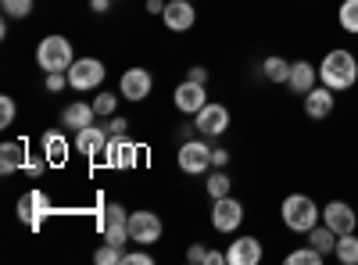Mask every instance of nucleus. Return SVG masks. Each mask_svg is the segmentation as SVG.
<instances>
[{"label":"nucleus","mask_w":358,"mask_h":265,"mask_svg":"<svg viewBox=\"0 0 358 265\" xmlns=\"http://www.w3.org/2000/svg\"><path fill=\"white\" fill-rule=\"evenodd\" d=\"M15 115H18L15 97H0V129H8V126L15 122Z\"/></svg>","instance_id":"obj_32"},{"label":"nucleus","mask_w":358,"mask_h":265,"mask_svg":"<svg viewBox=\"0 0 358 265\" xmlns=\"http://www.w3.org/2000/svg\"><path fill=\"white\" fill-rule=\"evenodd\" d=\"M94 262L97 265H115V262H122V248H118V244H108L104 241V248L94 255Z\"/></svg>","instance_id":"obj_31"},{"label":"nucleus","mask_w":358,"mask_h":265,"mask_svg":"<svg viewBox=\"0 0 358 265\" xmlns=\"http://www.w3.org/2000/svg\"><path fill=\"white\" fill-rule=\"evenodd\" d=\"M162 219L155 212H129V241L140 248H151L162 241Z\"/></svg>","instance_id":"obj_9"},{"label":"nucleus","mask_w":358,"mask_h":265,"mask_svg":"<svg viewBox=\"0 0 358 265\" xmlns=\"http://www.w3.org/2000/svg\"><path fill=\"white\" fill-rule=\"evenodd\" d=\"M40 147H43V158H47L50 165H62L76 143H69V140H65V133H57V129H54V133H43Z\"/></svg>","instance_id":"obj_22"},{"label":"nucleus","mask_w":358,"mask_h":265,"mask_svg":"<svg viewBox=\"0 0 358 265\" xmlns=\"http://www.w3.org/2000/svg\"><path fill=\"white\" fill-rule=\"evenodd\" d=\"M262 241L258 237H236V241H229V248H226V262L229 265H258L262 262Z\"/></svg>","instance_id":"obj_17"},{"label":"nucleus","mask_w":358,"mask_h":265,"mask_svg":"<svg viewBox=\"0 0 358 265\" xmlns=\"http://www.w3.org/2000/svg\"><path fill=\"white\" fill-rule=\"evenodd\" d=\"M104 147H108V129H101V126H86L76 133V151L86 158H101Z\"/></svg>","instance_id":"obj_19"},{"label":"nucleus","mask_w":358,"mask_h":265,"mask_svg":"<svg viewBox=\"0 0 358 265\" xmlns=\"http://www.w3.org/2000/svg\"><path fill=\"white\" fill-rule=\"evenodd\" d=\"M172 101H176V108L183 111V115H197V111H201V108L208 104L204 83H194V79L179 83V86H176V94H172Z\"/></svg>","instance_id":"obj_15"},{"label":"nucleus","mask_w":358,"mask_h":265,"mask_svg":"<svg viewBox=\"0 0 358 265\" xmlns=\"http://www.w3.org/2000/svg\"><path fill=\"white\" fill-rule=\"evenodd\" d=\"M90 104H94V111L101 115V119H111V115H115V108H118V97L115 94H108V90H101L94 101H90Z\"/></svg>","instance_id":"obj_29"},{"label":"nucleus","mask_w":358,"mask_h":265,"mask_svg":"<svg viewBox=\"0 0 358 265\" xmlns=\"http://www.w3.org/2000/svg\"><path fill=\"white\" fill-rule=\"evenodd\" d=\"M97 162L108 165V169H136V162H140V147H136L129 136H108V147L101 151Z\"/></svg>","instance_id":"obj_6"},{"label":"nucleus","mask_w":358,"mask_h":265,"mask_svg":"<svg viewBox=\"0 0 358 265\" xmlns=\"http://www.w3.org/2000/svg\"><path fill=\"white\" fill-rule=\"evenodd\" d=\"M280 219H283V226H287L290 233H308L312 226L322 222V208H319L308 194H290V197H283V204H280Z\"/></svg>","instance_id":"obj_2"},{"label":"nucleus","mask_w":358,"mask_h":265,"mask_svg":"<svg viewBox=\"0 0 358 265\" xmlns=\"http://www.w3.org/2000/svg\"><path fill=\"white\" fill-rule=\"evenodd\" d=\"M290 65H294V62H287V57L268 54L265 62H262V76H265L268 83H290Z\"/></svg>","instance_id":"obj_23"},{"label":"nucleus","mask_w":358,"mask_h":265,"mask_svg":"<svg viewBox=\"0 0 358 265\" xmlns=\"http://www.w3.org/2000/svg\"><path fill=\"white\" fill-rule=\"evenodd\" d=\"M122 262H126V265H151L155 258L147 255V251H129V255H122Z\"/></svg>","instance_id":"obj_36"},{"label":"nucleus","mask_w":358,"mask_h":265,"mask_svg":"<svg viewBox=\"0 0 358 265\" xmlns=\"http://www.w3.org/2000/svg\"><path fill=\"white\" fill-rule=\"evenodd\" d=\"M334 108H337V94L330 90V86H315V90L305 94V115H308V119H315V122L330 119Z\"/></svg>","instance_id":"obj_16"},{"label":"nucleus","mask_w":358,"mask_h":265,"mask_svg":"<svg viewBox=\"0 0 358 265\" xmlns=\"http://www.w3.org/2000/svg\"><path fill=\"white\" fill-rule=\"evenodd\" d=\"M337 262L341 265H358V237L355 233H344V237H337Z\"/></svg>","instance_id":"obj_26"},{"label":"nucleus","mask_w":358,"mask_h":265,"mask_svg":"<svg viewBox=\"0 0 358 265\" xmlns=\"http://www.w3.org/2000/svg\"><path fill=\"white\" fill-rule=\"evenodd\" d=\"M322 222L330 226L337 237H344V233L358 229V212L351 208L348 201H330V204H322Z\"/></svg>","instance_id":"obj_12"},{"label":"nucleus","mask_w":358,"mask_h":265,"mask_svg":"<svg viewBox=\"0 0 358 265\" xmlns=\"http://www.w3.org/2000/svg\"><path fill=\"white\" fill-rule=\"evenodd\" d=\"M151 86H155V79H151L147 69H126L122 79H118V94H122L126 101H133V104H140V101L151 97Z\"/></svg>","instance_id":"obj_13"},{"label":"nucleus","mask_w":358,"mask_h":265,"mask_svg":"<svg viewBox=\"0 0 358 265\" xmlns=\"http://www.w3.org/2000/svg\"><path fill=\"white\" fill-rule=\"evenodd\" d=\"M194 129L201 136H222L229 129V108L219 101H208L197 115H194Z\"/></svg>","instance_id":"obj_8"},{"label":"nucleus","mask_w":358,"mask_h":265,"mask_svg":"<svg viewBox=\"0 0 358 265\" xmlns=\"http://www.w3.org/2000/svg\"><path fill=\"white\" fill-rule=\"evenodd\" d=\"M76 62V50L65 36H43L36 47V65L43 72H69Z\"/></svg>","instance_id":"obj_3"},{"label":"nucleus","mask_w":358,"mask_h":265,"mask_svg":"<svg viewBox=\"0 0 358 265\" xmlns=\"http://www.w3.org/2000/svg\"><path fill=\"white\" fill-rule=\"evenodd\" d=\"M337 22H341V29L348 36H358V0H341Z\"/></svg>","instance_id":"obj_25"},{"label":"nucleus","mask_w":358,"mask_h":265,"mask_svg":"<svg viewBox=\"0 0 358 265\" xmlns=\"http://www.w3.org/2000/svg\"><path fill=\"white\" fill-rule=\"evenodd\" d=\"M308 244H312L315 251H322V255H334V251H337V233L326 226V222H319V226L308 229Z\"/></svg>","instance_id":"obj_24"},{"label":"nucleus","mask_w":358,"mask_h":265,"mask_svg":"<svg viewBox=\"0 0 358 265\" xmlns=\"http://www.w3.org/2000/svg\"><path fill=\"white\" fill-rule=\"evenodd\" d=\"M43 86L50 94H62L65 86H69V72H47V79H43Z\"/></svg>","instance_id":"obj_34"},{"label":"nucleus","mask_w":358,"mask_h":265,"mask_svg":"<svg viewBox=\"0 0 358 265\" xmlns=\"http://www.w3.org/2000/svg\"><path fill=\"white\" fill-rule=\"evenodd\" d=\"M25 158H29L25 140H4L0 143V176H11V172L25 169Z\"/></svg>","instance_id":"obj_20"},{"label":"nucleus","mask_w":358,"mask_h":265,"mask_svg":"<svg viewBox=\"0 0 358 265\" xmlns=\"http://www.w3.org/2000/svg\"><path fill=\"white\" fill-rule=\"evenodd\" d=\"M94 119H97V111H94V104H86V101H72V104L62 111V126L72 129V133L94 126Z\"/></svg>","instance_id":"obj_21"},{"label":"nucleus","mask_w":358,"mask_h":265,"mask_svg":"<svg viewBox=\"0 0 358 265\" xmlns=\"http://www.w3.org/2000/svg\"><path fill=\"white\" fill-rule=\"evenodd\" d=\"M104 76H108L104 62H97V57H76L69 69V86L76 94H86V90H97L104 83Z\"/></svg>","instance_id":"obj_4"},{"label":"nucleus","mask_w":358,"mask_h":265,"mask_svg":"<svg viewBox=\"0 0 358 265\" xmlns=\"http://www.w3.org/2000/svg\"><path fill=\"white\" fill-rule=\"evenodd\" d=\"M176 162H179V169H183L187 176H201V172L212 169V147H208L204 140H194V136H190V140L179 143Z\"/></svg>","instance_id":"obj_7"},{"label":"nucleus","mask_w":358,"mask_h":265,"mask_svg":"<svg viewBox=\"0 0 358 265\" xmlns=\"http://www.w3.org/2000/svg\"><path fill=\"white\" fill-rule=\"evenodd\" d=\"M226 162H229L226 147H212V169H226Z\"/></svg>","instance_id":"obj_38"},{"label":"nucleus","mask_w":358,"mask_h":265,"mask_svg":"<svg viewBox=\"0 0 358 265\" xmlns=\"http://www.w3.org/2000/svg\"><path fill=\"white\" fill-rule=\"evenodd\" d=\"M126 133H129V119L111 115V119H108V136H126Z\"/></svg>","instance_id":"obj_35"},{"label":"nucleus","mask_w":358,"mask_h":265,"mask_svg":"<svg viewBox=\"0 0 358 265\" xmlns=\"http://www.w3.org/2000/svg\"><path fill=\"white\" fill-rule=\"evenodd\" d=\"M162 18H165V29H172V33H187V29H194V22H197L194 0H169Z\"/></svg>","instance_id":"obj_14"},{"label":"nucleus","mask_w":358,"mask_h":265,"mask_svg":"<svg viewBox=\"0 0 358 265\" xmlns=\"http://www.w3.org/2000/svg\"><path fill=\"white\" fill-rule=\"evenodd\" d=\"M322 262H326V255L315 251L312 244H308V248H297V251L287 255V265H322Z\"/></svg>","instance_id":"obj_28"},{"label":"nucleus","mask_w":358,"mask_h":265,"mask_svg":"<svg viewBox=\"0 0 358 265\" xmlns=\"http://www.w3.org/2000/svg\"><path fill=\"white\" fill-rule=\"evenodd\" d=\"M233 190V180L226 176V169H215L212 176H208V194H212V201H219V197H226Z\"/></svg>","instance_id":"obj_27"},{"label":"nucleus","mask_w":358,"mask_h":265,"mask_svg":"<svg viewBox=\"0 0 358 265\" xmlns=\"http://www.w3.org/2000/svg\"><path fill=\"white\" fill-rule=\"evenodd\" d=\"M90 11H97V15L111 11V0H90Z\"/></svg>","instance_id":"obj_40"},{"label":"nucleus","mask_w":358,"mask_h":265,"mask_svg":"<svg viewBox=\"0 0 358 265\" xmlns=\"http://www.w3.org/2000/svg\"><path fill=\"white\" fill-rule=\"evenodd\" d=\"M219 262H226V251H208V262L204 265H219Z\"/></svg>","instance_id":"obj_41"},{"label":"nucleus","mask_w":358,"mask_h":265,"mask_svg":"<svg viewBox=\"0 0 358 265\" xmlns=\"http://www.w3.org/2000/svg\"><path fill=\"white\" fill-rule=\"evenodd\" d=\"M50 215V197L43 190H25L18 197V219L29 226V229H40L43 219Z\"/></svg>","instance_id":"obj_11"},{"label":"nucleus","mask_w":358,"mask_h":265,"mask_svg":"<svg viewBox=\"0 0 358 265\" xmlns=\"http://www.w3.org/2000/svg\"><path fill=\"white\" fill-rule=\"evenodd\" d=\"M241 222H244V204L236 201V197H219L215 204H212V229L215 233H236L241 229Z\"/></svg>","instance_id":"obj_10"},{"label":"nucleus","mask_w":358,"mask_h":265,"mask_svg":"<svg viewBox=\"0 0 358 265\" xmlns=\"http://www.w3.org/2000/svg\"><path fill=\"white\" fill-rule=\"evenodd\" d=\"M319 83L330 86L334 94L351 90V86L358 83V57L351 50H344V47L326 50V57L319 62Z\"/></svg>","instance_id":"obj_1"},{"label":"nucleus","mask_w":358,"mask_h":265,"mask_svg":"<svg viewBox=\"0 0 358 265\" xmlns=\"http://www.w3.org/2000/svg\"><path fill=\"white\" fill-rule=\"evenodd\" d=\"M0 8H4L8 18H29L33 15V0H0Z\"/></svg>","instance_id":"obj_30"},{"label":"nucleus","mask_w":358,"mask_h":265,"mask_svg":"<svg viewBox=\"0 0 358 265\" xmlns=\"http://www.w3.org/2000/svg\"><path fill=\"white\" fill-rule=\"evenodd\" d=\"M147 11H151V15H162V11H165V0H147Z\"/></svg>","instance_id":"obj_42"},{"label":"nucleus","mask_w":358,"mask_h":265,"mask_svg":"<svg viewBox=\"0 0 358 265\" xmlns=\"http://www.w3.org/2000/svg\"><path fill=\"white\" fill-rule=\"evenodd\" d=\"M187 262H190V265H204V262H208V251H204L201 244H194V248L187 251Z\"/></svg>","instance_id":"obj_37"},{"label":"nucleus","mask_w":358,"mask_h":265,"mask_svg":"<svg viewBox=\"0 0 358 265\" xmlns=\"http://www.w3.org/2000/svg\"><path fill=\"white\" fill-rule=\"evenodd\" d=\"M187 79H194V83H208V69H204V65H194V69L187 72Z\"/></svg>","instance_id":"obj_39"},{"label":"nucleus","mask_w":358,"mask_h":265,"mask_svg":"<svg viewBox=\"0 0 358 265\" xmlns=\"http://www.w3.org/2000/svg\"><path fill=\"white\" fill-rule=\"evenodd\" d=\"M47 165H50V162H47L43 155H29L22 172H25V176H33V180H36V176H43V169H47Z\"/></svg>","instance_id":"obj_33"},{"label":"nucleus","mask_w":358,"mask_h":265,"mask_svg":"<svg viewBox=\"0 0 358 265\" xmlns=\"http://www.w3.org/2000/svg\"><path fill=\"white\" fill-rule=\"evenodd\" d=\"M97 226H101V237L108 241V244H129V212L122 208V204H108V208L101 212V219H97Z\"/></svg>","instance_id":"obj_5"},{"label":"nucleus","mask_w":358,"mask_h":265,"mask_svg":"<svg viewBox=\"0 0 358 265\" xmlns=\"http://www.w3.org/2000/svg\"><path fill=\"white\" fill-rule=\"evenodd\" d=\"M315 83H319V65H312V62H294L290 65V90L297 94V97H305L308 90H315Z\"/></svg>","instance_id":"obj_18"}]
</instances>
